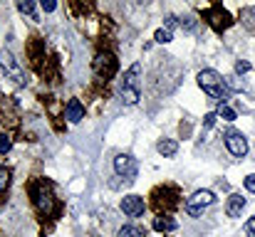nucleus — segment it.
<instances>
[{
	"label": "nucleus",
	"mask_w": 255,
	"mask_h": 237,
	"mask_svg": "<svg viewBox=\"0 0 255 237\" xmlns=\"http://www.w3.org/2000/svg\"><path fill=\"white\" fill-rule=\"evenodd\" d=\"M198 86H201L211 99H216V101H221V104L228 99L226 79L221 77L216 70H203V72H198Z\"/></svg>",
	"instance_id": "f257e3e1"
},
{
	"label": "nucleus",
	"mask_w": 255,
	"mask_h": 237,
	"mask_svg": "<svg viewBox=\"0 0 255 237\" xmlns=\"http://www.w3.org/2000/svg\"><path fill=\"white\" fill-rule=\"evenodd\" d=\"M139 72H141V65H131V70L124 75L119 94H122V99H124L127 104H136V101H139V81H136Z\"/></svg>",
	"instance_id": "f03ea898"
},
{
	"label": "nucleus",
	"mask_w": 255,
	"mask_h": 237,
	"mask_svg": "<svg viewBox=\"0 0 255 237\" xmlns=\"http://www.w3.org/2000/svg\"><path fill=\"white\" fill-rule=\"evenodd\" d=\"M213 203H216V198H213L211 190H198V193H193V195L186 200V213H188L191 218H198V215L203 213V208H208V205H213Z\"/></svg>",
	"instance_id": "7ed1b4c3"
},
{
	"label": "nucleus",
	"mask_w": 255,
	"mask_h": 237,
	"mask_svg": "<svg viewBox=\"0 0 255 237\" xmlns=\"http://www.w3.org/2000/svg\"><path fill=\"white\" fill-rule=\"evenodd\" d=\"M226 149L233 154V156L243 158L248 154V141H246V136L241 134V131H236V129H231V131H226Z\"/></svg>",
	"instance_id": "20e7f679"
},
{
	"label": "nucleus",
	"mask_w": 255,
	"mask_h": 237,
	"mask_svg": "<svg viewBox=\"0 0 255 237\" xmlns=\"http://www.w3.org/2000/svg\"><path fill=\"white\" fill-rule=\"evenodd\" d=\"M114 170H117L119 175H124L127 180H134V178H136V173H139V163H136V158L134 156L122 154V156L114 158Z\"/></svg>",
	"instance_id": "39448f33"
},
{
	"label": "nucleus",
	"mask_w": 255,
	"mask_h": 237,
	"mask_svg": "<svg viewBox=\"0 0 255 237\" xmlns=\"http://www.w3.org/2000/svg\"><path fill=\"white\" fill-rule=\"evenodd\" d=\"M94 72L104 79L114 77V72H117V60H114L112 55H99V57L94 60Z\"/></svg>",
	"instance_id": "423d86ee"
},
{
	"label": "nucleus",
	"mask_w": 255,
	"mask_h": 237,
	"mask_svg": "<svg viewBox=\"0 0 255 237\" xmlns=\"http://www.w3.org/2000/svg\"><path fill=\"white\" fill-rule=\"evenodd\" d=\"M144 198H139V195H124L122 198V210L129 215V218H139L141 213H144Z\"/></svg>",
	"instance_id": "0eeeda50"
},
{
	"label": "nucleus",
	"mask_w": 255,
	"mask_h": 237,
	"mask_svg": "<svg viewBox=\"0 0 255 237\" xmlns=\"http://www.w3.org/2000/svg\"><path fill=\"white\" fill-rule=\"evenodd\" d=\"M206 17L211 20V25H213L216 30H226V27H228V25L233 22V20H231V15H228V12H226V10H223L221 5L211 7V10L206 12Z\"/></svg>",
	"instance_id": "6e6552de"
},
{
	"label": "nucleus",
	"mask_w": 255,
	"mask_h": 237,
	"mask_svg": "<svg viewBox=\"0 0 255 237\" xmlns=\"http://www.w3.org/2000/svg\"><path fill=\"white\" fill-rule=\"evenodd\" d=\"M35 203H37V208L42 210V213H52L55 210V203H52V193L45 188V185H40L37 190H35Z\"/></svg>",
	"instance_id": "1a4fd4ad"
},
{
	"label": "nucleus",
	"mask_w": 255,
	"mask_h": 237,
	"mask_svg": "<svg viewBox=\"0 0 255 237\" xmlns=\"http://www.w3.org/2000/svg\"><path fill=\"white\" fill-rule=\"evenodd\" d=\"M65 119H70L72 124L82 121L85 119V106L80 104V99H70L67 106H65Z\"/></svg>",
	"instance_id": "9d476101"
},
{
	"label": "nucleus",
	"mask_w": 255,
	"mask_h": 237,
	"mask_svg": "<svg viewBox=\"0 0 255 237\" xmlns=\"http://www.w3.org/2000/svg\"><path fill=\"white\" fill-rule=\"evenodd\" d=\"M243 208H246V198L243 195H231L228 205H226V213H228V218H241Z\"/></svg>",
	"instance_id": "9b49d317"
},
{
	"label": "nucleus",
	"mask_w": 255,
	"mask_h": 237,
	"mask_svg": "<svg viewBox=\"0 0 255 237\" xmlns=\"http://www.w3.org/2000/svg\"><path fill=\"white\" fill-rule=\"evenodd\" d=\"M154 230H159V233H173V230H178V223L171 215H159V218H154Z\"/></svg>",
	"instance_id": "f8f14e48"
},
{
	"label": "nucleus",
	"mask_w": 255,
	"mask_h": 237,
	"mask_svg": "<svg viewBox=\"0 0 255 237\" xmlns=\"http://www.w3.org/2000/svg\"><path fill=\"white\" fill-rule=\"evenodd\" d=\"M156 151H159L161 156H176L178 144H176L173 139H164V141H159V144H156Z\"/></svg>",
	"instance_id": "ddd939ff"
},
{
	"label": "nucleus",
	"mask_w": 255,
	"mask_h": 237,
	"mask_svg": "<svg viewBox=\"0 0 255 237\" xmlns=\"http://www.w3.org/2000/svg\"><path fill=\"white\" fill-rule=\"evenodd\" d=\"M117 237H146V230L144 228H139V225H124Z\"/></svg>",
	"instance_id": "4468645a"
},
{
	"label": "nucleus",
	"mask_w": 255,
	"mask_h": 237,
	"mask_svg": "<svg viewBox=\"0 0 255 237\" xmlns=\"http://www.w3.org/2000/svg\"><path fill=\"white\" fill-rule=\"evenodd\" d=\"M17 10H20L22 15H30V20H37V15H35V2H32V0H20V2H17Z\"/></svg>",
	"instance_id": "2eb2a0df"
},
{
	"label": "nucleus",
	"mask_w": 255,
	"mask_h": 237,
	"mask_svg": "<svg viewBox=\"0 0 255 237\" xmlns=\"http://www.w3.org/2000/svg\"><path fill=\"white\" fill-rule=\"evenodd\" d=\"M0 65H2L5 70H10L12 75L17 72V65H15V60H12V55H10L7 50H2V52H0Z\"/></svg>",
	"instance_id": "dca6fc26"
},
{
	"label": "nucleus",
	"mask_w": 255,
	"mask_h": 237,
	"mask_svg": "<svg viewBox=\"0 0 255 237\" xmlns=\"http://www.w3.org/2000/svg\"><path fill=\"white\" fill-rule=\"evenodd\" d=\"M154 40H156L159 45H166V42H171V40H173V35H171V30H166V27H161V30H156Z\"/></svg>",
	"instance_id": "f3484780"
},
{
	"label": "nucleus",
	"mask_w": 255,
	"mask_h": 237,
	"mask_svg": "<svg viewBox=\"0 0 255 237\" xmlns=\"http://www.w3.org/2000/svg\"><path fill=\"white\" fill-rule=\"evenodd\" d=\"M218 116H221V119H226V121H236V111H233L231 106H226V104H221Z\"/></svg>",
	"instance_id": "a211bd4d"
},
{
	"label": "nucleus",
	"mask_w": 255,
	"mask_h": 237,
	"mask_svg": "<svg viewBox=\"0 0 255 237\" xmlns=\"http://www.w3.org/2000/svg\"><path fill=\"white\" fill-rule=\"evenodd\" d=\"M226 86H231L233 91H243V86H246V84H243L238 77H228L226 79Z\"/></svg>",
	"instance_id": "6ab92c4d"
},
{
	"label": "nucleus",
	"mask_w": 255,
	"mask_h": 237,
	"mask_svg": "<svg viewBox=\"0 0 255 237\" xmlns=\"http://www.w3.org/2000/svg\"><path fill=\"white\" fill-rule=\"evenodd\" d=\"M246 72H251V65H248L246 60L236 62V75H246Z\"/></svg>",
	"instance_id": "aec40b11"
},
{
	"label": "nucleus",
	"mask_w": 255,
	"mask_h": 237,
	"mask_svg": "<svg viewBox=\"0 0 255 237\" xmlns=\"http://www.w3.org/2000/svg\"><path fill=\"white\" fill-rule=\"evenodd\" d=\"M10 146H12V141H10L7 136H0V154H7Z\"/></svg>",
	"instance_id": "412c9836"
},
{
	"label": "nucleus",
	"mask_w": 255,
	"mask_h": 237,
	"mask_svg": "<svg viewBox=\"0 0 255 237\" xmlns=\"http://www.w3.org/2000/svg\"><path fill=\"white\" fill-rule=\"evenodd\" d=\"M10 183V170L7 168H0V188H5Z\"/></svg>",
	"instance_id": "4be33fe9"
},
{
	"label": "nucleus",
	"mask_w": 255,
	"mask_h": 237,
	"mask_svg": "<svg viewBox=\"0 0 255 237\" xmlns=\"http://www.w3.org/2000/svg\"><path fill=\"white\" fill-rule=\"evenodd\" d=\"M246 233H248V237H255V218H251L246 223Z\"/></svg>",
	"instance_id": "5701e85b"
},
{
	"label": "nucleus",
	"mask_w": 255,
	"mask_h": 237,
	"mask_svg": "<svg viewBox=\"0 0 255 237\" xmlns=\"http://www.w3.org/2000/svg\"><path fill=\"white\" fill-rule=\"evenodd\" d=\"M55 7H57V2H52V0H42V10H45V12H52Z\"/></svg>",
	"instance_id": "b1692460"
},
{
	"label": "nucleus",
	"mask_w": 255,
	"mask_h": 237,
	"mask_svg": "<svg viewBox=\"0 0 255 237\" xmlns=\"http://www.w3.org/2000/svg\"><path fill=\"white\" fill-rule=\"evenodd\" d=\"M216 119H218V114H208V116H206V121H203V126H206V129H211V126L216 124Z\"/></svg>",
	"instance_id": "393cba45"
},
{
	"label": "nucleus",
	"mask_w": 255,
	"mask_h": 237,
	"mask_svg": "<svg viewBox=\"0 0 255 237\" xmlns=\"http://www.w3.org/2000/svg\"><path fill=\"white\" fill-rule=\"evenodd\" d=\"M246 188L251 193H255V175H246Z\"/></svg>",
	"instance_id": "a878e982"
},
{
	"label": "nucleus",
	"mask_w": 255,
	"mask_h": 237,
	"mask_svg": "<svg viewBox=\"0 0 255 237\" xmlns=\"http://www.w3.org/2000/svg\"><path fill=\"white\" fill-rule=\"evenodd\" d=\"M176 25H178V22H176V17H173V15H169V17H166V30H173Z\"/></svg>",
	"instance_id": "bb28decb"
}]
</instances>
